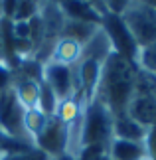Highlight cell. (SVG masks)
I'll return each mask as SVG.
<instances>
[{
    "mask_svg": "<svg viewBox=\"0 0 156 160\" xmlns=\"http://www.w3.org/2000/svg\"><path fill=\"white\" fill-rule=\"evenodd\" d=\"M136 77H138V67L133 61L124 59L123 55L113 52L105 59L93 99L103 103L113 117L124 115V111H127L128 103L134 95Z\"/></svg>",
    "mask_w": 156,
    "mask_h": 160,
    "instance_id": "cell-1",
    "label": "cell"
},
{
    "mask_svg": "<svg viewBox=\"0 0 156 160\" xmlns=\"http://www.w3.org/2000/svg\"><path fill=\"white\" fill-rule=\"evenodd\" d=\"M123 24L133 36L138 50L156 44V8L146 0H128L127 10L121 14Z\"/></svg>",
    "mask_w": 156,
    "mask_h": 160,
    "instance_id": "cell-2",
    "label": "cell"
},
{
    "mask_svg": "<svg viewBox=\"0 0 156 160\" xmlns=\"http://www.w3.org/2000/svg\"><path fill=\"white\" fill-rule=\"evenodd\" d=\"M113 119L111 111L91 99L83 109V127H81V148L83 146H107L113 140Z\"/></svg>",
    "mask_w": 156,
    "mask_h": 160,
    "instance_id": "cell-3",
    "label": "cell"
},
{
    "mask_svg": "<svg viewBox=\"0 0 156 160\" xmlns=\"http://www.w3.org/2000/svg\"><path fill=\"white\" fill-rule=\"evenodd\" d=\"M24 109L18 103L14 89H2L0 91V132L16 142L34 146L32 140L28 138L26 131H24Z\"/></svg>",
    "mask_w": 156,
    "mask_h": 160,
    "instance_id": "cell-4",
    "label": "cell"
},
{
    "mask_svg": "<svg viewBox=\"0 0 156 160\" xmlns=\"http://www.w3.org/2000/svg\"><path fill=\"white\" fill-rule=\"evenodd\" d=\"M101 28L105 30V34L109 36L111 40V46H113V52L123 55L124 59L133 61L136 65V58H138V46L134 44L133 36L128 34L127 26L123 24L121 16H115V14H105L103 16V22H101Z\"/></svg>",
    "mask_w": 156,
    "mask_h": 160,
    "instance_id": "cell-5",
    "label": "cell"
},
{
    "mask_svg": "<svg viewBox=\"0 0 156 160\" xmlns=\"http://www.w3.org/2000/svg\"><path fill=\"white\" fill-rule=\"evenodd\" d=\"M34 146L42 152H46L49 158H59L65 154L67 148V128L58 117H49L43 131L36 137Z\"/></svg>",
    "mask_w": 156,
    "mask_h": 160,
    "instance_id": "cell-6",
    "label": "cell"
},
{
    "mask_svg": "<svg viewBox=\"0 0 156 160\" xmlns=\"http://www.w3.org/2000/svg\"><path fill=\"white\" fill-rule=\"evenodd\" d=\"M42 79L46 81L52 91L58 95L59 101L69 99L75 95V75H73V67L46 61L42 65Z\"/></svg>",
    "mask_w": 156,
    "mask_h": 160,
    "instance_id": "cell-7",
    "label": "cell"
},
{
    "mask_svg": "<svg viewBox=\"0 0 156 160\" xmlns=\"http://www.w3.org/2000/svg\"><path fill=\"white\" fill-rule=\"evenodd\" d=\"M40 81L42 79H32L24 75H12V89L18 103L22 105L24 111L38 107V97H40Z\"/></svg>",
    "mask_w": 156,
    "mask_h": 160,
    "instance_id": "cell-8",
    "label": "cell"
},
{
    "mask_svg": "<svg viewBox=\"0 0 156 160\" xmlns=\"http://www.w3.org/2000/svg\"><path fill=\"white\" fill-rule=\"evenodd\" d=\"M59 10L65 16V20H73V22H87V24H97L101 26L103 18L95 12L91 2H83V0H61Z\"/></svg>",
    "mask_w": 156,
    "mask_h": 160,
    "instance_id": "cell-9",
    "label": "cell"
},
{
    "mask_svg": "<svg viewBox=\"0 0 156 160\" xmlns=\"http://www.w3.org/2000/svg\"><path fill=\"white\" fill-rule=\"evenodd\" d=\"M148 128L133 121L128 115H118L113 119V138L133 140V142H144Z\"/></svg>",
    "mask_w": 156,
    "mask_h": 160,
    "instance_id": "cell-10",
    "label": "cell"
},
{
    "mask_svg": "<svg viewBox=\"0 0 156 160\" xmlns=\"http://www.w3.org/2000/svg\"><path fill=\"white\" fill-rule=\"evenodd\" d=\"M81 44H77L75 40H69V38H59L55 42L52 53H49V59L48 61H53V63H61V65H67V67H73L79 61V55H81Z\"/></svg>",
    "mask_w": 156,
    "mask_h": 160,
    "instance_id": "cell-11",
    "label": "cell"
},
{
    "mask_svg": "<svg viewBox=\"0 0 156 160\" xmlns=\"http://www.w3.org/2000/svg\"><path fill=\"white\" fill-rule=\"evenodd\" d=\"M101 26L97 24H87V22H73V20H65L63 24V30H61V38H69V40H75L77 44H87L93 34Z\"/></svg>",
    "mask_w": 156,
    "mask_h": 160,
    "instance_id": "cell-12",
    "label": "cell"
},
{
    "mask_svg": "<svg viewBox=\"0 0 156 160\" xmlns=\"http://www.w3.org/2000/svg\"><path fill=\"white\" fill-rule=\"evenodd\" d=\"M48 119H49V117H46L38 107L24 111V119H22V121H24V131H26L28 138L32 140V144H34L36 137H38V134L43 131V127H46Z\"/></svg>",
    "mask_w": 156,
    "mask_h": 160,
    "instance_id": "cell-13",
    "label": "cell"
},
{
    "mask_svg": "<svg viewBox=\"0 0 156 160\" xmlns=\"http://www.w3.org/2000/svg\"><path fill=\"white\" fill-rule=\"evenodd\" d=\"M58 105H59V99L58 95L52 91V87L43 81H40V97H38V109L42 111L46 117H53L55 111H58Z\"/></svg>",
    "mask_w": 156,
    "mask_h": 160,
    "instance_id": "cell-14",
    "label": "cell"
},
{
    "mask_svg": "<svg viewBox=\"0 0 156 160\" xmlns=\"http://www.w3.org/2000/svg\"><path fill=\"white\" fill-rule=\"evenodd\" d=\"M0 160H53V158H49L46 152L38 150L36 146H28V148H20V150L2 152Z\"/></svg>",
    "mask_w": 156,
    "mask_h": 160,
    "instance_id": "cell-15",
    "label": "cell"
},
{
    "mask_svg": "<svg viewBox=\"0 0 156 160\" xmlns=\"http://www.w3.org/2000/svg\"><path fill=\"white\" fill-rule=\"evenodd\" d=\"M40 12V2L36 0H18L16 14L12 18V22H30L34 16H38Z\"/></svg>",
    "mask_w": 156,
    "mask_h": 160,
    "instance_id": "cell-16",
    "label": "cell"
},
{
    "mask_svg": "<svg viewBox=\"0 0 156 160\" xmlns=\"http://www.w3.org/2000/svg\"><path fill=\"white\" fill-rule=\"evenodd\" d=\"M144 148H146V154L150 156V160H156V125L148 128L146 138H144Z\"/></svg>",
    "mask_w": 156,
    "mask_h": 160,
    "instance_id": "cell-17",
    "label": "cell"
},
{
    "mask_svg": "<svg viewBox=\"0 0 156 160\" xmlns=\"http://www.w3.org/2000/svg\"><path fill=\"white\" fill-rule=\"evenodd\" d=\"M127 4H128V0H109V2H105V6H107V14L121 16L123 12L127 10Z\"/></svg>",
    "mask_w": 156,
    "mask_h": 160,
    "instance_id": "cell-18",
    "label": "cell"
}]
</instances>
